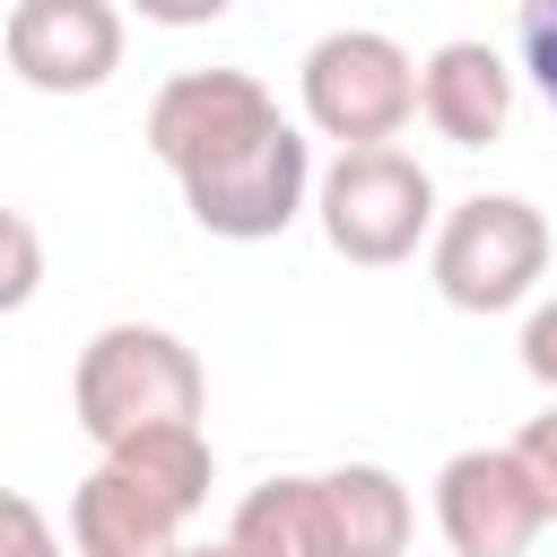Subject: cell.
I'll list each match as a JSON object with an SVG mask.
<instances>
[{"instance_id": "6da1fadb", "label": "cell", "mask_w": 557, "mask_h": 557, "mask_svg": "<svg viewBox=\"0 0 557 557\" xmlns=\"http://www.w3.org/2000/svg\"><path fill=\"white\" fill-rule=\"evenodd\" d=\"M70 409L96 444H122L139 426H183L209 409V374L200 357L165 331V322H104L87 348H78V374H70Z\"/></svg>"}, {"instance_id": "7a4b0ae2", "label": "cell", "mask_w": 557, "mask_h": 557, "mask_svg": "<svg viewBox=\"0 0 557 557\" xmlns=\"http://www.w3.org/2000/svg\"><path fill=\"white\" fill-rule=\"evenodd\" d=\"M313 218H322V244L357 270H392L409 261L426 235H435V183L409 148L374 139V148H339L322 174H313Z\"/></svg>"}, {"instance_id": "3957f363", "label": "cell", "mask_w": 557, "mask_h": 557, "mask_svg": "<svg viewBox=\"0 0 557 557\" xmlns=\"http://www.w3.org/2000/svg\"><path fill=\"white\" fill-rule=\"evenodd\" d=\"M426 270L453 313H513L548 278V218L513 191H470L461 209H444Z\"/></svg>"}, {"instance_id": "277c9868", "label": "cell", "mask_w": 557, "mask_h": 557, "mask_svg": "<svg viewBox=\"0 0 557 557\" xmlns=\"http://www.w3.org/2000/svg\"><path fill=\"white\" fill-rule=\"evenodd\" d=\"M305 122L339 148H374V139H400L409 113H418V61L383 35V26H331L305 70Z\"/></svg>"}, {"instance_id": "5b68a950", "label": "cell", "mask_w": 557, "mask_h": 557, "mask_svg": "<svg viewBox=\"0 0 557 557\" xmlns=\"http://www.w3.org/2000/svg\"><path fill=\"white\" fill-rule=\"evenodd\" d=\"M305 200H313V139H305L296 122H270L252 148L183 174V209H191L209 235H226V244L287 235V226L305 218Z\"/></svg>"}, {"instance_id": "8992f818", "label": "cell", "mask_w": 557, "mask_h": 557, "mask_svg": "<svg viewBox=\"0 0 557 557\" xmlns=\"http://www.w3.org/2000/svg\"><path fill=\"white\" fill-rule=\"evenodd\" d=\"M270 122H287V113H278V96H270L252 70H183V78H165L157 104H148V148H157V165L183 183V174L252 148Z\"/></svg>"}, {"instance_id": "52a82bcc", "label": "cell", "mask_w": 557, "mask_h": 557, "mask_svg": "<svg viewBox=\"0 0 557 557\" xmlns=\"http://www.w3.org/2000/svg\"><path fill=\"white\" fill-rule=\"evenodd\" d=\"M435 522L453 557H522L548 531V505L522 479L513 444H470L435 470Z\"/></svg>"}, {"instance_id": "ba28073f", "label": "cell", "mask_w": 557, "mask_h": 557, "mask_svg": "<svg viewBox=\"0 0 557 557\" xmlns=\"http://www.w3.org/2000/svg\"><path fill=\"white\" fill-rule=\"evenodd\" d=\"M0 52L35 96H96L122 70V9L113 0H17L0 26Z\"/></svg>"}, {"instance_id": "9c48e42d", "label": "cell", "mask_w": 557, "mask_h": 557, "mask_svg": "<svg viewBox=\"0 0 557 557\" xmlns=\"http://www.w3.org/2000/svg\"><path fill=\"white\" fill-rule=\"evenodd\" d=\"M418 113L453 148H496L505 122H513V70H505V52H487L479 35L435 44L418 61Z\"/></svg>"}, {"instance_id": "30bf717a", "label": "cell", "mask_w": 557, "mask_h": 557, "mask_svg": "<svg viewBox=\"0 0 557 557\" xmlns=\"http://www.w3.org/2000/svg\"><path fill=\"white\" fill-rule=\"evenodd\" d=\"M183 540V513L131 479L122 461H96L78 487H70V548L78 557H165Z\"/></svg>"}, {"instance_id": "8fae6325", "label": "cell", "mask_w": 557, "mask_h": 557, "mask_svg": "<svg viewBox=\"0 0 557 557\" xmlns=\"http://www.w3.org/2000/svg\"><path fill=\"white\" fill-rule=\"evenodd\" d=\"M322 505H331L339 557H409L418 505H409V487H400L383 461H339V470H322Z\"/></svg>"}, {"instance_id": "7c38bea8", "label": "cell", "mask_w": 557, "mask_h": 557, "mask_svg": "<svg viewBox=\"0 0 557 557\" xmlns=\"http://www.w3.org/2000/svg\"><path fill=\"white\" fill-rule=\"evenodd\" d=\"M226 548H235V557H339L322 479H261V487L235 505Z\"/></svg>"}, {"instance_id": "4fadbf2b", "label": "cell", "mask_w": 557, "mask_h": 557, "mask_svg": "<svg viewBox=\"0 0 557 557\" xmlns=\"http://www.w3.org/2000/svg\"><path fill=\"white\" fill-rule=\"evenodd\" d=\"M104 461H122L131 479H148L183 522L209 505V479H218V453H209V435H200V418H183V426H139V435H122V444H104Z\"/></svg>"}, {"instance_id": "5bb4252c", "label": "cell", "mask_w": 557, "mask_h": 557, "mask_svg": "<svg viewBox=\"0 0 557 557\" xmlns=\"http://www.w3.org/2000/svg\"><path fill=\"white\" fill-rule=\"evenodd\" d=\"M35 287H44V235L17 209H0V313H17Z\"/></svg>"}, {"instance_id": "9a60e30c", "label": "cell", "mask_w": 557, "mask_h": 557, "mask_svg": "<svg viewBox=\"0 0 557 557\" xmlns=\"http://www.w3.org/2000/svg\"><path fill=\"white\" fill-rule=\"evenodd\" d=\"M513 461H522V479L540 487V505H548V522H557V400H548L540 418H522V435H513Z\"/></svg>"}, {"instance_id": "2e32d148", "label": "cell", "mask_w": 557, "mask_h": 557, "mask_svg": "<svg viewBox=\"0 0 557 557\" xmlns=\"http://www.w3.org/2000/svg\"><path fill=\"white\" fill-rule=\"evenodd\" d=\"M0 557H61V531H52L44 505L17 496V487H0Z\"/></svg>"}, {"instance_id": "e0dca14e", "label": "cell", "mask_w": 557, "mask_h": 557, "mask_svg": "<svg viewBox=\"0 0 557 557\" xmlns=\"http://www.w3.org/2000/svg\"><path fill=\"white\" fill-rule=\"evenodd\" d=\"M522 70L557 104V0H522Z\"/></svg>"}, {"instance_id": "ac0fdd59", "label": "cell", "mask_w": 557, "mask_h": 557, "mask_svg": "<svg viewBox=\"0 0 557 557\" xmlns=\"http://www.w3.org/2000/svg\"><path fill=\"white\" fill-rule=\"evenodd\" d=\"M522 374L557 400V296H540V305H531V322H522Z\"/></svg>"}, {"instance_id": "d6986e66", "label": "cell", "mask_w": 557, "mask_h": 557, "mask_svg": "<svg viewBox=\"0 0 557 557\" xmlns=\"http://www.w3.org/2000/svg\"><path fill=\"white\" fill-rule=\"evenodd\" d=\"M148 26H209V17H226L235 0H131Z\"/></svg>"}, {"instance_id": "ffe728a7", "label": "cell", "mask_w": 557, "mask_h": 557, "mask_svg": "<svg viewBox=\"0 0 557 557\" xmlns=\"http://www.w3.org/2000/svg\"><path fill=\"white\" fill-rule=\"evenodd\" d=\"M165 557H235V548H226V540H174Z\"/></svg>"}]
</instances>
